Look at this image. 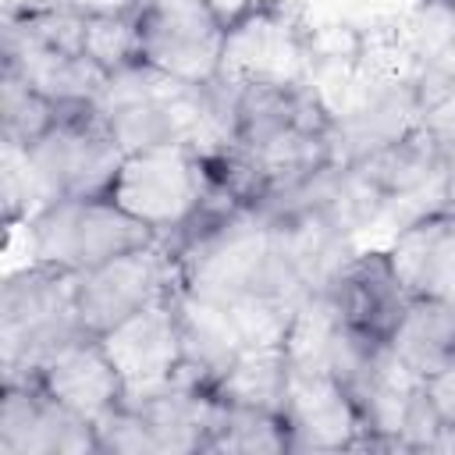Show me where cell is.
<instances>
[{
  "label": "cell",
  "mask_w": 455,
  "mask_h": 455,
  "mask_svg": "<svg viewBox=\"0 0 455 455\" xmlns=\"http://www.w3.org/2000/svg\"><path fill=\"white\" fill-rule=\"evenodd\" d=\"M235 146L256 164L270 203L334 164V110L313 82L235 89Z\"/></svg>",
  "instance_id": "6da1fadb"
},
{
  "label": "cell",
  "mask_w": 455,
  "mask_h": 455,
  "mask_svg": "<svg viewBox=\"0 0 455 455\" xmlns=\"http://www.w3.org/2000/svg\"><path fill=\"white\" fill-rule=\"evenodd\" d=\"M316 60V32L299 0H242L228 11L217 75L224 85H302Z\"/></svg>",
  "instance_id": "7a4b0ae2"
},
{
  "label": "cell",
  "mask_w": 455,
  "mask_h": 455,
  "mask_svg": "<svg viewBox=\"0 0 455 455\" xmlns=\"http://www.w3.org/2000/svg\"><path fill=\"white\" fill-rule=\"evenodd\" d=\"M85 334L78 320V270L32 259L0 288L4 380L28 377L53 348Z\"/></svg>",
  "instance_id": "3957f363"
},
{
  "label": "cell",
  "mask_w": 455,
  "mask_h": 455,
  "mask_svg": "<svg viewBox=\"0 0 455 455\" xmlns=\"http://www.w3.org/2000/svg\"><path fill=\"white\" fill-rule=\"evenodd\" d=\"M171 259L178 291L185 295L231 302L267 291L281 299L274 274V217L263 206L238 210L217 228L171 249Z\"/></svg>",
  "instance_id": "277c9868"
},
{
  "label": "cell",
  "mask_w": 455,
  "mask_h": 455,
  "mask_svg": "<svg viewBox=\"0 0 455 455\" xmlns=\"http://www.w3.org/2000/svg\"><path fill=\"white\" fill-rule=\"evenodd\" d=\"M28 224L32 259L60 263L71 270L100 267L114 256L160 242L153 228L132 217L110 196H68L46 203Z\"/></svg>",
  "instance_id": "5b68a950"
},
{
  "label": "cell",
  "mask_w": 455,
  "mask_h": 455,
  "mask_svg": "<svg viewBox=\"0 0 455 455\" xmlns=\"http://www.w3.org/2000/svg\"><path fill=\"white\" fill-rule=\"evenodd\" d=\"M28 167L43 192V203L68 196H107L124 149L110 135L96 103L64 107L60 121L32 146H25Z\"/></svg>",
  "instance_id": "8992f818"
},
{
  "label": "cell",
  "mask_w": 455,
  "mask_h": 455,
  "mask_svg": "<svg viewBox=\"0 0 455 455\" xmlns=\"http://www.w3.org/2000/svg\"><path fill=\"white\" fill-rule=\"evenodd\" d=\"M206 167L203 156L188 146L167 142L139 153H124L117 178L110 185V199L121 203L132 217L153 228L160 238L174 235L206 199Z\"/></svg>",
  "instance_id": "52a82bcc"
},
{
  "label": "cell",
  "mask_w": 455,
  "mask_h": 455,
  "mask_svg": "<svg viewBox=\"0 0 455 455\" xmlns=\"http://www.w3.org/2000/svg\"><path fill=\"white\" fill-rule=\"evenodd\" d=\"M224 11L213 0H142V64L185 85H210L220 75Z\"/></svg>",
  "instance_id": "ba28073f"
},
{
  "label": "cell",
  "mask_w": 455,
  "mask_h": 455,
  "mask_svg": "<svg viewBox=\"0 0 455 455\" xmlns=\"http://www.w3.org/2000/svg\"><path fill=\"white\" fill-rule=\"evenodd\" d=\"M100 345L117 366L128 402L149 398L174 384L185 366V323L178 288L103 331Z\"/></svg>",
  "instance_id": "9c48e42d"
},
{
  "label": "cell",
  "mask_w": 455,
  "mask_h": 455,
  "mask_svg": "<svg viewBox=\"0 0 455 455\" xmlns=\"http://www.w3.org/2000/svg\"><path fill=\"white\" fill-rule=\"evenodd\" d=\"M178 288L174 259L164 249V242L132 249L124 256H114L100 267H89L78 274V320L82 331L100 338L124 316L139 313L142 306L164 299Z\"/></svg>",
  "instance_id": "30bf717a"
},
{
  "label": "cell",
  "mask_w": 455,
  "mask_h": 455,
  "mask_svg": "<svg viewBox=\"0 0 455 455\" xmlns=\"http://www.w3.org/2000/svg\"><path fill=\"white\" fill-rule=\"evenodd\" d=\"M291 451H373L377 437L355 395L323 370H291L284 395Z\"/></svg>",
  "instance_id": "8fae6325"
},
{
  "label": "cell",
  "mask_w": 455,
  "mask_h": 455,
  "mask_svg": "<svg viewBox=\"0 0 455 455\" xmlns=\"http://www.w3.org/2000/svg\"><path fill=\"white\" fill-rule=\"evenodd\" d=\"M0 451L4 455H85L100 451L96 427L53 402L36 377L4 380L0 398Z\"/></svg>",
  "instance_id": "7c38bea8"
},
{
  "label": "cell",
  "mask_w": 455,
  "mask_h": 455,
  "mask_svg": "<svg viewBox=\"0 0 455 455\" xmlns=\"http://www.w3.org/2000/svg\"><path fill=\"white\" fill-rule=\"evenodd\" d=\"M28 377H36V384L53 402H60L64 409H71L75 416H82L92 427L103 423L110 412H117L128 402L117 366L110 363L107 348L92 334H78V338L64 341Z\"/></svg>",
  "instance_id": "4fadbf2b"
},
{
  "label": "cell",
  "mask_w": 455,
  "mask_h": 455,
  "mask_svg": "<svg viewBox=\"0 0 455 455\" xmlns=\"http://www.w3.org/2000/svg\"><path fill=\"white\" fill-rule=\"evenodd\" d=\"M419 85L412 75H380L348 107L334 110V164L380 153L419 132Z\"/></svg>",
  "instance_id": "5bb4252c"
},
{
  "label": "cell",
  "mask_w": 455,
  "mask_h": 455,
  "mask_svg": "<svg viewBox=\"0 0 455 455\" xmlns=\"http://www.w3.org/2000/svg\"><path fill=\"white\" fill-rule=\"evenodd\" d=\"M331 306L341 313L348 327L373 341H387L395 323L402 320L412 291L395 270V259L387 249H366L352 252L345 267L334 274V281L323 291Z\"/></svg>",
  "instance_id": "9a60e30c"
},
{
  "label": "cell",
  "mask_w": 455,
  "mask_h": 455,
  "mask_svg": "<svg viewBox=\"0 0 455 455\" xmlns=\"http://www.w3.org/2000/svg\"><path fill=\"white\" fill-rule=\"evenodd\" d=\"M387 252L412 295H437L455 302V206L451 203L398 224Z\"/></svg>",
  "instance_id": "2e32d148"
},
{
  "label": "cell",
  "mask_w": 455,
  "mask_h": 455,
  "mask_svg": "<svg viewBox=\"0 0 455 455\" xmlns=\"http://www.w3.org/2000/svg\"><path fill=\"white\" fill-rule=\"evenodd\" d=\"M4 71H14L21 82H28L36 92L50 96L60 107L96 103L107 82V75L89 57L53 50L7 25H4Z\"/></svg>",
  "instance_id": "e0dca14e"
},
{
  "label": "cell",
  "mask_w": 455,
  "mask_h": 455,
  "mask_svg": "<svg viewBox=\"0 0 455 455\" xmlns=\"http://www.w3.org/2000/svg\"><path fill=\"white\" fill-rule=\"evenodd\" d=\"M387 348L416 377L437 370L448 355H455V302L437 295H412L387 338Z\"/></svg>",
  "instance_id": "ac0fdd59"
},
{
  "label": "cell",
  "mask_w": 455,
  "mask_h": 455,
  "mask_svg": "<svg viewBox=\"0 0 455 455\" xmlns=\"http://www.w3.org/2000/svg\"><path fill=\"white\" fill-rule=\"evenodd\" d=\"M288 355L281 345H245L217 373L213 391L228 405H256L281 412L288 395Z\"/></svg>",
  "instance_id": "d6986e66"
},
{
  "label": "cell",
  "mask_w": 455,
  "mask_h": 455,
  "mask_svg": "<svg viewBox=\"0 0 455 455\" xmlns=\"http://www.w3.org/2000/svg\"><path fill=\"white\" fill-rule=\"evenodd\" d=\"M210 451L228 455H284L291 451V430L284 412L256 409V405H228L210 441Z\"/></svg>",
  "instance_id": "ffe728a7"
},
{
  "label": "cell",
  "mask_w": 455,
  "mask_h": 455,
  "mask_svg": "<svg viewBox=\"0 0 455 455\" xmlns=\"http://www.w3.org/2000/svg\"><path fill=\"white\" fill-rule=\"evenodd\" d=\"M60 114H64L60 103H53L50 96L36 92L14 71L0 75V139L4 142L32 146L60 121Z\"/></svg>",
  "instance_id": "44dd1931"
},
{
  "label": "cell",
  "mask_w": 455,
  "mask_h": 455,
  "mask_svg": "<svg viewBox=\"0 0 455 455\" xmlns=\"http://www.w3.org/2000/svg\"><path fill=\"white\" fill-rule=\"evenodd\" d=\"M85 57L110 78L142 60L139 11L135 14H89L85 18Z\"/></svg>",
  "instance_id": "7402d4cb"
},
{
  "label": "cell",
  "mask_w": 455,
  "mask_h": 455,
  "mask_svg": "<svg viewBox=\"0 0 455 455\" xmlns=\"http://www.w3.org/2000/svg\"><path fill=\"white\" fill-rule=\"evenodd\" d=\"M419 85V121L423 132L441 146H455V68L441 75L416 78Z\"/></svg>",
  "instance_id": "603a6c76"
},
{
  "label": "cell",
  "mask_w": 455,
  "mask_h": 455,
  "mask_svg": "<svg viewBox=\"0 0 455 455\" xmlns=\"http://www.w3.org/2000/svg\"><path fill=\"white\" fill-rule=\"evenodd\" d=\"M419 391L430 412L437 416V423L444 430H455V355H448L437 370L419 377Z\"/></svg>",
  "instance_id": "cb8c5ba5"
},
{
  "label": "cell",
  "mask_w": 455,
  "mask_h": 455,
  "mask_svg": "<svg viewBox=\"0 0 455 455\" xmlns=\"http://www.w3.org/2000/svg\"><path fill=\"white\" fill-rule=\"evenodd\" d=\"M82 14H135L142 0H60Z\"/></svg>",
  "instance_id": "d4e9b609"
},
{
  "label": "cell",
  "mask_w": 455,
  "mask_h": 455,
  "mask_svg": "<svg viewBox=\"0 0 455 455\" xmlns=\"http://www.w3.org/2000/svg\"><path fill=\"white\" fill-rule=\"evenodd\" d=\"M448 203L455 206V156H448Z\"/></svg>",
  "instance_id": "484cf974"
},
{
  "label": "cell",
  "mask_w": 455,
  "mask_h": 455,
  "mask_svg": "<svg viewBox=\"0 0 455 455\" xmlns=\"http://www.w3.org/2000/svg\"><path fill=\"white\" fill-rule=\"evenodd\" d=\"M437 4H444V7H451V11H455V0H437Z\"/></svg>",
  "instance_id": "4316f807"
}]
</instances>
